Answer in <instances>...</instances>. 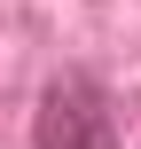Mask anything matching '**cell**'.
Instances as JSON below:
<instances>
[{
    "label": "cell",
    "instance_id": "1",
    "mask_svg": "<svg viewBox=\"0 0 141 149\" xmlns=\"http://www.w3.org/2000/svg\"><path fill=\"white\" fill-rule=\"evenodd\" d=\"M39 149H118V126L86 79H55L39 110Z\"/></svg>",
    "mask_w": 141,
    "mask_h": 149
}]
</instances>
